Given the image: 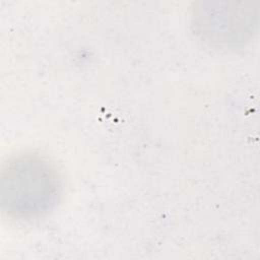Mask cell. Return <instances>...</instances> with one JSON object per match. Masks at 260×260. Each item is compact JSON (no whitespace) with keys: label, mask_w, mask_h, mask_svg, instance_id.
I'll return each mask as SVG.
<instances>
[{"label":"cell","mask_w":260,"mask_h":260,"mask_svg":"<svg viewBox=\"0 0 260 260\" xmlns=\"http://www.w3.org/2000/svg\"><path fill=\"white\" fill-rule=\"evenodd\" d=\"M62 193L56 168L35 153L11 157L1 172V207L10 218L31 220L52 211Z\"/></svg>","instance_id":"6da1fadb"},{"label":"cell","mask_w":260,"mask_h":260,"mask_svg":"<svg viewBox=\"0 0 260 260\" xmlns=\"http://www.w3.org/2000/svg\"><path fill=\"white\" fill-rule=\"evenodd\" d=\"M258 12L256 2L204 1L193 8L191 25L204 44L215 49H235L252 40Z\"/></svg>","instance_id":"7a4b0ae2"}]
</instances>
